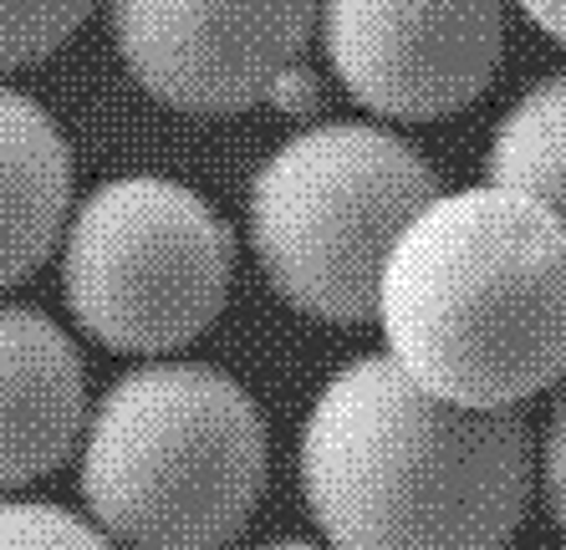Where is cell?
<instances>
[{
    "label": "cell",
    "instance_id": "3957f363",
    "mask_svg": "<svg viewBox=\"0 0 566 550\" xmlns=\"http://www.w3.org/2000/svg\"><path fill=\"white\" fill-rule=\"evenodd\" d=\"M77 464L82 499L107 540L220 550L265 495V419L220 367H133L82 423Z\"/></svg>",
    "mask_w": 566,
    "mask_h": 550
},
{
    "label": "cell",
    "instance_id": "52a82bcc",
    "mask_svg": "<svg viewBox=\"0 0 566 550\" xmlns=\"http://www.w3.org/2000/svg\"><path fill=\"white\" fill-rule=\"evenodd\" d=\"M316 31L347 97L398 123L470 107L505 62V0H316Z\"/></svg>",
    "mask_w": 566,
    "mask_h": 550
},
{
    "label": "cell",
    "instance_id": "8fae6325",
    "mask_svg": "<svg viewBox=\"0 0 566 550\" xmlns=\"http://www.w3.org/2000/svg\"><path fill=\"white\" fill-rule=\"evenodd\" d=\"M93 6L97 0H0V77L62 52Z\"/></svg>",
    "mask_w": 566,
    "mask_h": 550
},
{
    "label": "cell",
    "instance_id": "8992f818",
    "mask_svg": "<svg viewBox=\"0 0 566 550\" xmlns=\"http://www.w3.org/2000/svg\"><path fill=\"white\" fill-rule=\"evenodd\" d=\"M107 31L128 77L174 113L230 118L255 103H316L302 66L316 0H107Z\"/></svg>",
    "mask_w": 566,
    "mask_h": 550
},
{
    "label": "cell",
    "instance_id": "9a60e30c",
    "mask_svg": "<svg viewBox=\"0 0 566 550\" xmlns=\"http://www.w3.org/2000/svg\"><path fill=\"white\" fill-rule=\"evenodd\" d=\"M261 550H316V546H302V540H276V546H261Z\"/></svg>",
    "mask_w": 566,
    "mask_h": 550
},
{
    "label": "cell",
    "instance_id": "9c48e42d",
    "mask_svg": "<svg viewBox=\"0 0 566 550\" xmlns=\"http://www.w3.org/2000/svg\"><path fill=\"white\" fill-rule=\"evenodd\" d=\"M72 210V148L36 97L0 87V290L52 261Z\"/></svg>",
    "mask_w": 566,
    "mask_h": 550
},
{
    "label": "cell",
    "instance_id": "277c9868",
    "mask_svg": "<svg viewBox=\"0 0 566 550\" xmlns=\"http://www.w3.org/2000/svg\"><path fill=\"white\" fill-rule=\"evenodd\" d=\"M439 194V173L368 123L306 128L251 179V245L286 306L357 327L378 316L382 261Z\"/></svg>",
    "mask_w": 566,
    "mask_h": 550
},
{
    "label": "cell",
    "instance_id": "7c38bea8",
    "mask_svg": "<svg viewBox=\"0 0 566 550\" xmlns=\"http://www.w3.org/2000/svg\"><path fill=\"white\" fill-rule=\"evenodd\" d=\"M0 550H118L82 515L46 499H6L0 505Z\"/></svg>",
    "mask_w": 566,
    "mask_h": 550
},
{
    "label": "cell",
    "instance_id": "5b68a950",
    "mask_svg": "<svg viewBox=\"0 0 566 550\" xmlns=\"http://www.w3.org/2000/svg\"><path fill=\"white\" fill-rule=\"evenodd\" d=\"M235 275L230 224L174 179H107L62 230L66 311L107 352H174L214 327Z\"/></svg>",
    "mask_w": 566,
    "mask_h": 550
},
{
    "label": "cell",
    "instance_id": "4fadbf2b",
    "mask_svg": "<svg viewBox=\"0 0 566 550\" xmlns=\"http://www.w3.org/2000/svg\"><path fill=\"white\" fill-rule=\"evenodd\" d=\"M546 499H552L556 525L566 530V372L556 382L552 423H546Z\"/></svg>",
    "mask_w": 566,
    "mask_h": 550
},
{
    "label": "cell",
    "instance_id": "7a4b0ae2",
    "mask_svg": "<svg viewBox=\"0 0 566 550\" xmlns=\"http://www.w3.org/2000/svg\"><path fill=\"white\" fill-rule=\"evenodd\" d=\"M378 321L434 398L526 403L566 372V230L501 183L434 194L382 261Z\"/></svg>",
    "mask_w": 566,
    "mask_h": 550
},
{
    "label": "cell",
    "instance_id": "6da1fadb",
    "mask_svg": "<svg viewBox=\"0 0 566 550\" xmlns=\"http://www.w3.org/2000/svg\"><path fill=\"white\" fill-rule=\"evenodd\" d=\"M536 464L521 408L434 398L394 357H357L302 433V489L337 550H501Z\"/></svg>",
    "mask_w": 566,
    "mask_h": 550
},
{
    "label": "cell",
    "instance_id": "5bb4252c",
    "mask_svg": "<svg viewBox=\"0 0 566 550\" xmlns=\"http://www.w3.org/2000/svg\"><path fill=\"white\" fill-rule=\"evenodd\" d=\"M515 6H521L546 36L566 46V0H515Z\"/></svg>",
    "mask_w": 566,
    "mask_h": 550
},
{
    "label": "cell",
    "instance_id": "ba28073f",
    "mask_svg": "<svg viewBox=\"0 0 566 550\" xmlns=\"http://www.w3.org/2000/svg\"><path fill=\"white\" fill-rule=\"evenodd\" d=\"M82 352L46 311L0 306V489L62 469L82 444Z\"/></svg>",
    "mask_w": 566,
    "mask_h": 550
},
{
    "label": "cell",
    "instance_id": "30bf717a",
    "mask_svg": "<svg viewBox=\"0 0 566 550\" xmlns=\"http://www.w3.org/2000/svg\"><path fill=\"white\" fill-rule=\"evenodd\" d=\"M490 183L536 199L566 230V72L541 77L511 107L485 154Z\"/></svg>",
    "mask_w": 566,
    "mask_h": 550
}]
</instances>
